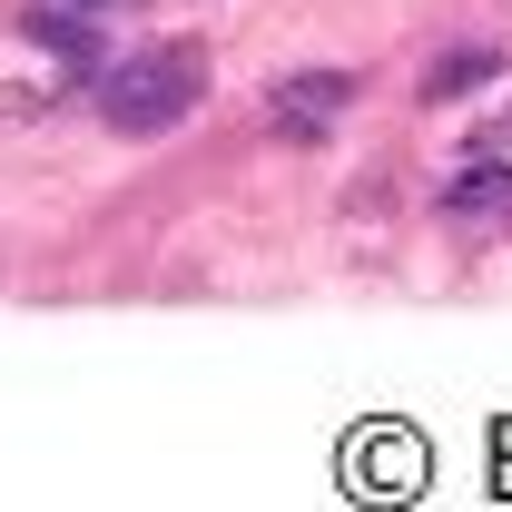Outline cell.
<instances>
[{
  "instance_id": "5",
  "label": "cell",
  "mask_w": 512,
  "mask_h": 512,
  "mask_svg": "<svg viewBox=\"0 0 512 512\" xmlns=\"http://www.w3.org/2000/svg\"><path fill=\"white\" fill-rule=\"evenodd\" d=\"M60 10H79V20H89V10H119V0H60Z\"/></svg>"
},
{
  "instance_id": "4",
  "label": "cell",
  "mask_w": 512,
  "mask_h": 512,
  "mask_svg": "<svg viewBox=\"0 0 512 512\" xmlns=\"http://www.w3.org/2000/svg\"><path fill=\"white\" fill-rule=\"evenodd\" d=\"M483 79H503V50H453V60H434V69H424V99L444 109V99H473Z\"/></svg>"
},
{
  "instance_id": "2",
  "label": "cell",
  "mask_w": 512,
  "mask_h": 512,
  "mask_svg": "<svg viewBox=\"0 0 512 512\" xmlns=\"http://www.w3.org/2000/svg\"><path fill=\"white\" fill-rule=\"evenodd\" d=\"M345 109H355V79H345V69H296V79L266 89V128H276V138H325Z\"/></svg>"
},
{
  "instance_id": "1",
  "label": "cell",
  "mask_w": 512,
  "mask_h": 512,
  "mask_svg": "<svg viewBox=\"0 0 512 512\" xmlns=\"http://www.w3.org/2000/svg\"><path fill=\"white\" fill-rule=\"evenodd\" d=\"M197 89H207L197 40H138L128 60L99 69V119L128 128V138H158V128H178L197 109Z\"/></svg>"
},
{
  "instance_id": "3",
  "label": "cell",
  "mask_w": 512,
  "mask_h": 512,
  "mask_svg": "<svg viewBox=\"0 0 512 512\" xmlns=\"http://www.w3.org/2000/svg\"><path fill=\"white\" fill-rule=\"evenodd\" d=\"M444 207H453V217H493V207H512V168L483 148L473 168H453V178H444Z\"/></svg>"
}]
</instances>
